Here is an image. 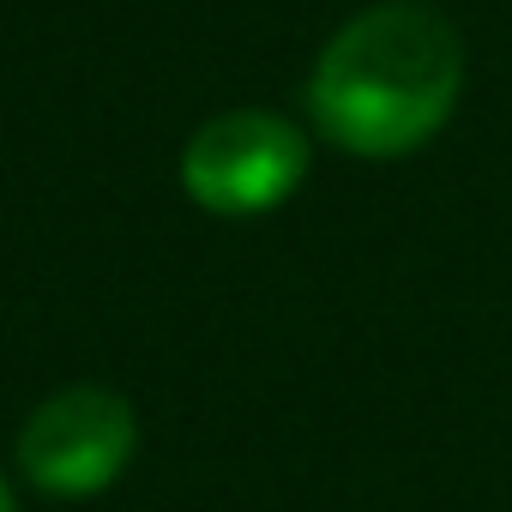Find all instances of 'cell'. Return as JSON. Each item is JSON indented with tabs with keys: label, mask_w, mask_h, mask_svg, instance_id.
I'll list each match as a JSON object with an SVG mask.
<instances>
[{
	"label": "cell",
	"mask_w": 512,
	"mask_h": 512,
	"mask_svg": "<svg viewBox=\"0 0 512 512\" xmlns=\"http://www.w3.org/2000/svg\"><path fill=\"white\" fill-rule=\"evenodd\" d=\"M139 446L133 404L109 386H67L43 398L25 428H19V470L31 488L55 500H85L103 494Z\"/></svg>",
	"instance_id": "3957f363"
},
{
	"label": "cell",
	"mask_w": 512,
	"mask_h": 512,
	"mask_svg": "<svg viewBox=\"0 0 512 512\" xmlns=\"http://www.w3.org/2000/svg\"><path fill=\"white\" fill-rule=\"evenodd\" d=\"M0 512H19V506H13V488H7V476H0Z\"/></svg>",
	"instance_id": "277c9868"
},
{
	"label": "cell",
	"mask_w": 512,
	"mask_h": 512,
	"mask_svg": "<svg viewBox=\"0 0 512 512\" xmlns=\"http://www.w3.org/2000/svg\"><path fill=\"white\" fill-rule=\"evenodd\" d=\"M464 91V43L422 0L356 13L314 61L308 115L350 157H404L428 145Z\"/></svg>",
	"instance_id": "6da1fadb"
},
{
	"label": "cell",
	"mask_w": 512,
	"mask_h": 512,
	"mask_svg": "<svg viewBox=\"0 0 512 512\" xmlns=\"http://www.w3.org/2000/svg\"><path fill=\"white\" fill-rule=\"evenodd\" d=\"M308 175V133L272 109L211 115L181 151V187L211 217L278 211Z\"/></svg>",
	"instance_id": "7a4b0ae2"
}]
</instances>
